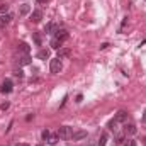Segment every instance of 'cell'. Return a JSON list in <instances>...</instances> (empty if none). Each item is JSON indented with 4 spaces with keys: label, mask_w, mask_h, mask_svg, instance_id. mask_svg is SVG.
I'll use <instances>...</instances> for the list:
<instances>
[{
    "label": "cell",
    "mask_w": 146,
    "mask_h": 146,
    "mask_svg": "<svg viewBox=\"0 0 146 146\" xmlns=\"http://www.w3.org/2000/svg\"><path fill=\"white\" fill-rule=\"evenodd\" d=\"M17 63H19L21 66H26V65L31 63V56H29V54H21L19 60H17Z\"/></svg>",
    "instance_id": "5b68a950"
},
{
    "label": "cell",
    "mask_w": 146,
    "mask_h": 146,
    "mask_svg": "<svg viewBox=\"0 0 146 146\" xmlns=\"http://www.w3.org/2000/svg\"><path fill=\"white\" fill-rule=\"evenodd\" d=\"M124 131H126V134H134L136 133V126L134 124H126Z\"/></svg>",
    "instance_id": "9a60e30c"
},
{
    "label": "cell",
    "mask_w": 146,
    "mask_h": 146,
    "mask_svg": "<svg viewBox=\"0 0 146 146\" xmlns=\"http://www.w3.org/2000/svg\"><path fill=\"white\" fill-rule=\"evenodd\" d=\"M124 146H136L134 139H124Z\"/></svg>",
    "instance_id": "603a6c76"
},
{
    "label": "cell",
    "mask_w": 146,
    "mask_h": 146,
    "mask_svg": "<svg viewBox=\"0 0 146 146\" xmlns=\"http://www.w3.org/2000/svg\"><path fill=\"white\" fill-rule=\"evenodd\" d=\"M33 39H34V42H36L37 46H41V44H42V37H41L39 33H34V34H33Z\"/></svg>",
    "instance_id": "d6986e66"
},
{
    "label": "cell",
    "mask_w": 146,
    "mask_h": 146,
    "mask_svg": "<svg viewBox=\"0 0 146 146\" xmlns=\"http://www.w3.org/2000/svg\"><path fill=\"white\" fill-rule=\"evenodd\" d=\"M106 145H107V134H106V133H102V134H100V138H99L97 146H106Z\"/></svg>",
    "instance_id": "e0dca14e"
},
{
    "label": "cell",
    "mask_w": 146,
    "mask_h": 146,
    "mask_svg": "<svg viewBox=\"0 0 146 146\" xmlns=\"http://www.w3.org/2000/svg\"><path fill=\"white\" fill-rule=\"evenodd\" d=\"M41 19H42V12H41V10H34V12H31V21H33V22H36L37 24Z\"/></svg>",
    "instance_id": "8fae6325"
},
{
    "label": "cell",
    "mask_w": 146,
    "mask_h": 146,
    "mask_svg": "<svg viewBox=\"0 0 146 146\" xmlns=\"http://www.w3.org/2000/svg\"><path fill=\"white\" fill-rule=\"evenodd\" d=\"M37 2H39V3H46L48 0H37Z\"/></svg>",
    "instance_id": "83f0119b"
},
{
    "label": "cell",
    "mask_w": 146,
    "mask_h": 146,
    "mask_svg": "<svg viewBox=\"0 0 146 146\" xmlns=\"http://www.w3.org/2000/svg\"><path fill=\"white\" fill-rule=\"evenodd\" d=\"M17 146H29V145H26V143H22V145H17Z\"/></svg>",
    "instance_id": "f1b7e54d"
},
{
    "label": "cell",
    "mask_w": 146,
    "mask_h": 146,
    "mask_svg": "<svg viewBox=\"0 0 146 146\" xmlns=\"http://www.w3.org/2000/svg\"><path fill=\"white\" fill-rule=\"evenodd\" d=\"M17 49H19L22 54H29V44H26V42H21V44H17Z\"/></svg>",
    "instance_id": "7c38bea8"
},
{
    "label": "cell",
    "mask_w": 146,
    "mask_h": 146,
    "mask_svg": "<svg viewBox=\"0 0 146 146\" xmlns=\"http://www.w3.org/2000/svg\"><path fill=\"white\" fill-rule=\"evenodd\" d=\"M37 58L39 60H48L49 58V49H39L37 51Z\"/></svg>",
    "instance_id": "4fadbf2b"
},
{
    "label": "cell",
    "mask_w": 146,
    "mask_h": 146,
    "mask_svg": "<svg viewBox=\"0 0 146 146\" xmlns=\"http://www.w3.org/2000/svg\"><path fill=\"white\" fill-rule=\"evenodd\" d=\"M143 122H146V110H145V114H143Z\"/></svg>",
    "instance_id": "4316f807"
},
{
    "label": "cell",
    "mask_w": 146,
    "mask_h": 146,
    "mask_svg": "<svg viewBox=\"0 0 146 146\" xmlns=\"http://www.w3.org/2000/svg\"><path fill=\"white\" fill-rule=\"evenodd\" d=\"M109 129H110V131H114V133H117V131H119V122H117L115 119L109 122Z\"/></svg>",
    "instance_id": "2e32d148"
},
{
    "label": "cell",
    "mask_w": 146,
    "mask_h": 146,
    "mask_svg": "<svg viewBox=\"0 0 146 146\" xmlns=\"http://www.w3.org/2000/svg\"><path fill=\"white\" fill-rule=\"evenodd\" d=\"M61 44H63L61 41H58L56 37H53V41H51V48H53V49H60V48H61Z\"/></svg>",
    "instance_id": "ac0fdd59"
},
{
    "label": "cell",
    "mask_w": 146,
    "mask_h": 146,
    "mask_svg": "<svg viewBox=\"0 0 146 146\" xmlns=\"http://www.w3.org/2000/svg\"><path fill=\"white\" fill-rule=\"evenodd\" d=\"M58 31H60V29H58V26H56L54 22H48L46 27H44V33H46V34H56Z\"/></svg>",
    "instance_id": "3957f363"
},
{
    "label": "cell",
    "mask_w": 146,
    "mask_h": 146,
    "mask_svg": "<svg viewBox=\"0 0 146 146\" xmlns=\"http://www.w3.org/2000/svg\"><path fill=\"white\" fill-rule=\"evenodd\" d=\"M14 75H15V76H19V78H22V76H24L22 70H15V72H14Z\"/></svg>",
    "instance_id": "484cf974"
},
{
    "label": "cell",
    "mask_w": 146,
    "mask_h": 146,
    "mask_svg": "<svg viewBox=\"0 0 146 146\" xmlns=\"http://www.w3.org/2000/svg\"><path fill=\"white\" fill-rule=\"evenodd\" d=\"M58 138L60 139H72V134H73V129L70 126H61V127H58Z\"/></svg>",
    "instance_id": "6da1fadb"
},
{
    "label": "cell",
    "mask_w": 146,
    "mask_h": 146,
    "mask_svg": "<svg viewBox=\"0 0 146 146\" xmlns=\"http://www.w3.org/2000/svg\"><path fill=\"white\" fill-rule=\"evenodd\" d=\"M37 146H42V145H37Z\"/></svg>",
    "instance_id": "f546056e"
},
{
    "label": "cell",
    "mask_w": 146,
    "mask_h": 146,
    "mask_svg": "<svg viewBox=\"0 0 146 146\" xmlns=\"http://www.w3.org/2000/svg\"><path fill=\"white\" fill-rule=\"evenodd\" d=\"M119 124H122V122H126V119H127V112H124V110H119L117 114H115V117H114Z\"/></svg>",
    "instance_id": "52a82bcc"
},
{
    "label": "cell",
    "mask_w": 146,
    "mask_h": 146,
    "mask_svg": "<svg viewBox=\"0 0 146 146\" xmlns=\"http://www.w3.org/2000/svg\"><path fill=\"white\" fill-rule=\"evenodd\" d=\"M61 68H63L61 60H60V58H53L51 63H49V70H51V73H60L61 72Z\"/></svg>",
    "instance_id": "7a4b0ae2"
},
{
    "label": "cell",
    "mask_w": 146,
    "mask_h": 146,
    "mask_svg": "<svg viewBox=\"0 0 146 146\" xmlns=\"http://www.w3.org/2000/svg\"><path fill=\"white\" fill-rule=\"evenodd\" d=\"M12 14H3V15H0V27L2 26H5V24H9L10 21H12Z\"/></svg>",
    "instance_id": "30bf717a"
},
{
    "label": "cell",
    "mask_w": 146,
    "mask_h": 146,
    "mask_svg": "<svg viewBox=\"0 0 146 146\" xmlns=\"http://www.w3.org/2000/svg\"><path fill=\"white\" fill-rule=\"evenodd\" d=\"M29 12H31V7H29L27 3H24V5H21V10H19V14H21V15H27Z\"/></svg>",
    "instance_id": "5bb4252c"
},
{
    "label": "cell",
    "mask_w": 146,
    "mask_h": 146,
    "mask_svg": "<svg viewBox=\"0 0 146 146\" xmlns=\"http://www.w3.org/2000/svg\"><path fill=\"white\" fill-rule=\"evenodd\" d=\"M49 136H51V134H49V131H48V129H44V131H42V139H44V141H48V139H49Z\"/></svg>",
    "instance_id": "cb8c5ba5"
},
{
    "label": "cell",
    "mask_w": 146,
    "mask_h": 146,
    "mask_svg": "<svg viewBox=\"0 0 146 146\" xmlns=\"http://www.w3.org/2000/svg\"><path fill=\"white\" fill-rule=\"evenodd\" d=\"M60 138H58V134H53V136H49V139H48V143L49 145H56V141H58Z\"/></svg>",
    "instance_id": "44dd1931"
},
{
    "label": "cell",
    "mask_w": 146,
    "mask_h": 146,
    "mask_svg": "<svg viewBox=\"0 0 146 146\" xmlns=\"http://www.w3.org/2000/svg\"><path fill=\"white\" fill-rule=\"evenodd\" d=\"M115 143H124V134H122V133H117V136H115Z\"/></svg>",
    "instance_id": "7402d4cb"
},
{
    "label": "cell",
    "mask_w": 146,
    "mask_h": 146,
    "mask_svg": "<svg viewBox=\"0 0 146 146\" xmlns=\"http://www.w3.org/2000/svg\"><path fill=\"white\" fill-rule=\"evenodd\" d=\"M9 107H10V104H9V102H3V104L0 106V109H2V110H7Z\"/></svg>",
    "instance_id": "d4e9b609"
},
{
    "label": "cell",
    "mask_w": 146,
    "mask_h": 146,
    "mask_svg": "<svg viewBox=\"0 0 146 146\" xmlns=\"http://www.w3.org/2000/svg\"><path fill=\"white\" fill-rule=\"evenodd\" d=\"M85 138H87V131H73V134H72L73 141H82Z\"/></svg>",
    "instance_id": "277c9868"
},
{
    "label": "cell",
    "mask_w": 146,
    "mask_h": 146,
    "mask_svg": "<svg viewBox=\"0 0 146 146\" xmlns=\"http://www.w3.org/2000/svg\"><path fill=\"white\" fill-rule=\"evenodd\" d=\"M0 14L3 15V14H9V3H0Z\"/></svg>",
    "instance_id": "ffe728a7"
},
{
    "label": "cell",
    "mask_w": 146,
    "mask_h": 146,
    "mask_svg": "<svg viewBox=\"0 0 146 146\" xmlns=\"http://www.w3.org/2000/svg\"><path fill=\"white\" fill-rule=\"evenodd\" d=\"M70 54H72V51H70L68 48H60V49H58V58H60V60H63V58H68Z\"/></svg>",
    "instance_id": "ba28073f"
},
{
    "label": "cell",
    "mask_w": 146,
    "mask_h": 146,
    "mask_svg": "<svg viewBox=\"0 0 146 146\" xmlns=\"http://www.w3.org/2000/svg\"><path fill=\"white\" fill-rule=\"evenodd\" d=\"M0 92H3V94L12 92V82H10V80H5V82L2 83V87H0Z\"/></svg>",
    "instance_id": "8992f818"
},
{
    "label": "cell",
    "mask_w": 146,
    "mask_h": 146,
    "mask_svg": "<svg viewBox=\"0 0 146 146\" xmlns=\"http://www.w3.org/2000/svg\"><path fill=\"white\" fill-rule=\"evenodd\" d=\"M56 39H58V41H61V42H65V41H66V39H68V37H70V34H68V31H58V33H56Z\"/></svg>",
    "instance_id": "9c48e42d"
}]
</instances>
